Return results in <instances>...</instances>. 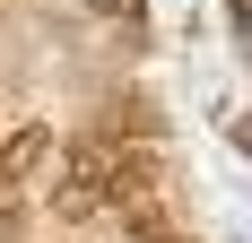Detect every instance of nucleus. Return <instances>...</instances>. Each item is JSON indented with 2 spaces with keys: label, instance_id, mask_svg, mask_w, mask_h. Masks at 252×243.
Listing matches in <instances>:
<instances>
[{
  "label": "nucleus",
  "instance_id": "1",
  "mask_svg": "<svg viewBox=\"0 0 252 243\" xmlns=\"http://www.w3.org/2000/svg\"><path fill=\"white\" fill-rule=\"evenodd\" d=\"M44 165H52V130H44V122H18V130L0 139V200L18 191V182H35Z\"/></svg>",
  "mask_w": 252,
  "mask_h": 243
},
{
  "label": "nucleus",
  "instance_id": "2",
  "mask_svg": "<svg viewBox=\"0 0 252 243\" xmlns=\"http://www.w3.org/2000/svg\"><path fill=\"white\" fill-rule=\"evenodd\" d=\"M96 130H104V139H122V148H157V139H165V122H157L148 96H113Z\"/></svg>",
  "mask_w": 252,
  "mask_h": 243
},
{
  "label": "nucleus",
  "instance_id": "3",
  "mask_svg": "<svg viewBox=\"0 0 252 243\" xmlns=\"http://www.w3.org/2000/svg\"><path fill=\"white\" fill-rule=\"evenodd\" d=\"M104 209H113V191H104V182H61V191H52V217L61 226H87V217H104Z\"/></svg>",
  "mask_w": 252,
  "mask_h": 243
},
{
  "label": "nucleus",
  "instance_id": "4",
  "mask_svg": "<svg viewBox=\"0 0 252 243\" xmlns=\"http://www.w3.org/2000/svg\"><path fill=\"white\" fill-rule=\"evenodd\" d=\"M87 9L113 18V26H130V35H139V18H148V0H87Z\"/></svg>",
  "mask_w": 252,
  "mask_h": 243
},
{
  "label": "nucleus",
  "instance_id": "5",
  "mask_svg": "<svg viewBox=\"0 0 252 243\" xmlns=\"http://www.w3.org/2000/svg\"><path fill=\"white\" fill-rule=\"evenodd\" d=\"M148 243H191V235H174V226H165V235H148Z\"/></svg>",
  "mask_w": 252,
  "mask_h": 243
}]
</instances>
